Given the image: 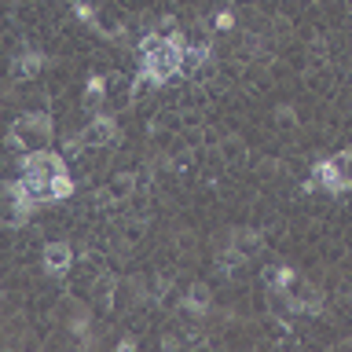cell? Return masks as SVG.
Listing matches in <instances>:
<instances>
[{"label": "cell", "mask_w": 352, "mask_h": 352, "mask_svg": "<svg viewBox=\"0 0 352 352\" xmlns=\"http://www.w3.org/2000/svg\"><path fill=\"white\" fill-rule=\"evenodd\" d=\"M70 158L67 154H59V151H48V147H34V151H26V154H19V173H26V176H59V173H70L67 169Z\"/></svg>", "instance_id": "obj_1"}, {"label": "cell", "mask_w": 352, "mask_h": 352, "mask_svg": "<svg viewBox=\"0 0 352 352\" xmlns=\"http://www.w3.org/2000/svg\"><path fill=\"white\" fill-rule=\"evenodd\" d=\"M12 129L23 132V140L30 147H48L51 136H56V121H51L48 110H26L12 121Z\"/></svg>", "instance_id": "obj_2"}, {"label": "cell", "mask_w": 352, "mask_h": 352, "mask_svg": "<svg viewBox=\"0 0 352 352\" xmlns=\"http://www.w3.org/2000/svg\"><path fill=\"white\" fill-rule=\"evenodd\" d=\"M312 180L334 198L352 191V176H345V169L338 165V158H316L312 162Z\"/></svg>", "instance_id": "obj_3"}, {"label": "cell", "mask_w": 352, "mask_h": 352, "mask_svg": "<svg viewBox=\"0 0 352 352\" xmlns=\"http://www.w3.org/2000/svg\"><path fill=\"white\" fill-rule=\"evenodd\" d=\"M40 264H45V275H51V279H67L73 272V264H78V257H73L70 242H45Z\"/></svg>", "instance_id": "obj_4"}, {"label": "cell", "mask_w": 352, "mask_h": 352, "mask_svg": "<svg viewBox=\"0 0 352 352\" xmlns=\"http://www.w3.org/2000/svg\"><path fill=\"white\" fill-rule=\"evenodd\" d=\"M81 136H84V143H89V151H92V147H110L114 140H121L114 114H95L92 121L81 129Z\"/></svg>", "instance_id": "obj_5"}, {"label": "cell", "mask_w": 352, "mask_h": 352, "mask_svg": "<svg viewBox=\"0 0 352 352\" xmlns=\"http://www.w3.org/2000/svg\"><path fill=\"white\" fill-rule=\"evenodd\" d=\"M117 275L114 272H103L99 279H95L89 286V297H92V305L99 308V312H114V305H117Z\"/></svg>", "instance_id": "obj_6"}, {"label": "cell", "mask_w": 352, "mask_h": 352, "mask_svg": "<svg viewBox=\"0 0 352 352\" xmlns=\"http://www.w3.org/2000/svg\"><path fill=\"white\" fill-rule=\"evenodd\" d=\"M40 70H45V51L37 48H23L12 59V81H34Z\"/></svg>", "instance_id": "obj_7"}, {"label": "cell", "mask_w": 352, "mask_h": 352, "mask_svg": "<svg viewBox=\"0 0 352 352\" xmlns=\"http://www.w3.org/2000/svg\"><path fill=\"white\" fill-rule=\"evenodd\" d=\"M209 305H213V290H209L206 283H191L187 294L180 297V312H187V316H195V319L206 316Z\"/></svg>", "instance_id": "obj_8"}, {"label": "cell", "mask_w": 352, "mask_h": 352, "mask_svg": "<svg viewBox=\"0 0 352 352\" xmlns=\"http://www.w3.org/2000/svg\"><path fill=\"white\" fill-rule=\"evenodd\" d=\"M217 154H220V162L228 165V169H239V165H246V158H250V151H246V140L242 136H220V143H217Z\"/></svg>", "instance_id": "obj_9"}, {"label": "cell", "mask_w": 352, "mask_h": 352, "mask_svg": "<svg viewBox=\"0 0 352 352\" xmlns=\"http://www.w3.org/2000/svg\"><path fill=\"white\" fill-rule=\"evenodd\" d=\"M228 235H231L228 246H235L239 253H246V257H253V253L264 250V231H257V228H235Z\"/></svg>", "instance_id": "obj_10"}, {"label": "cell", "mask_w": 352, "mask_h": 352, "mask_svg": "<svg viewBox=\"0 0 352 352\" xmlns=\"http://www.w3.org/2000/svg\"><path fill=\"white\" fill-rule=\"evenodd\" d=\"M106 84H110V81L99 78V73H92V78L84 81V92H81V106H84V110H99L103 99H106V92H110Z\"/></svg>", "instance_id": "obj_11"}, {"label": "cell", "mask_w": 352, "mask_h": 352, "mask_svg": "<svg viewBox=\"0 0 352 352\" xmlns=\"http://www.w3.org/2000/svg\"><path fill=\"white\" fill-rule=\"evenodd\" d=\"M110 195H114V202L121 206V202H129L132 195H136V187H140V173H114L110 176Z\"/></svg>", "instance_id": "obj_12"}, {"label": "cell", "mask_w": 352, "mask_h": 352, "mask_svg": "<svg viewBox=\"0 0 352 352\" xmlns=\"http://www.w3.org/2000/svg\"><path fill=\"white\" fill-rule=\"evenodd\" d=\"M78 264H81V272H84V279H89V286L106 272V257H103L99 250H84L81 257H78Z\"/></svg>", "instance_id": "obj_13"}, {"label": "cell", "mask_w": 352, "mask_h": 352, "mask_svg": "<svg viewBox=\"0 0 352 352\" xmlns=\"http://www.w3.org/2000/svg\"><path fill=\"white\" fill-rule=\"evenodd\" d=\"M297 286V272L290 268V264H279L272 275H268V290L272 294H286V290H294Z\"/></svg>", "instance_id": "obj_14"}, {"label": "cell", "mask_w": 352, "mask_h": 352, "mask_svg": "<svg viewBox=\"0 0 352 352\" xmlns=\"http://www.w3.org/2000/svg\"><path fill=\"white\" fill-rule=\"evenodd\" d=\"M246 261H250L246 253H239L235 246H228V250H224L220 257H217V268H220V275H228V279H231V275L242 272V264H246Z\"/></svg>", "instance_id": "obj_15"}, {"label": "cell", "mask_w": 352, "mask_h": 352, "mask_svg": "<svg viewBox=\"0 0 352 352\" xmlns=\"http://www.w3.org/2000/svg\"><path fill=\"white\" fill-rule=\"evenodd\" d=\"M73 191H78L73 176H70V173H59V176H51V184H48V198H51V202H67Z\"/></svg>", "instance_id": "obj_16"}, {"label": "cell", "mask_w": 352, "mask_h": 352, "mask_svg": "<svg viewBox=\"0 0 352 352\" xmlns=\"http://www.w3.org/2000/svg\"><path fill=\"white\" fill-rule=\"evenodd\" d=\"M92 30H95L103 40H121V37H125V23H121V19H103V15H99Z\"/></svg>", "instance_id": "obj_17"}, {"label": "cell", "mask_w": 352, "mask_h": 352, "mask_svg": "<svg viewBox=\"0 0 352 352\" xmlns=\"http://www.w3.org/2000/svg\"><path fill=\"white\" fill-rule=\"evenodd\" d=\"M327 59H330L327 40L323 37H312V40H308V62H312V67H327Z\"/></svg>", "instance_id": "obj_18"}, {"label": "cell", "mask_w": 352, "mask_h": 352, "mask_svg": "<svg viewBox=\"0 0 352 352\" xmlns=\"http://www.w3.org/2000/svg\"><path fill=\"white\" fill-rule=\"evenodd\" d=\"M275 125H279V129H297V110H294L290 103L275 106Z\"/></svg>", "instance_id": "obj_19"}, {"label": "cell", "mask_w": 352, "mask_h": 352, "mask_svg": "<svg viewBox=\"0 0 352 352\" xmlns=\"http://www.w3.org/2000/svg\"><path fill=\"white\" fill-rule=\"evenodd\" d=\"M213 26H217L220 34H231V30L239 26V15H235L231 8H224V12H217V15H213Z\"/></svg>", "instance_id": "obj_20"}, {"label": "cell", "mask_w": 352, "mask_h": 352, "mask_svg": "<svg viewBox=\"0 0 352 352\" xmlns=\"http://www.w3.org/2000/svg\"><path fill=\"white\" fill-rule=\"evenodd\" d=\"M4 147H8L12 154H26V151H30V143L23 140V132H19V129H8V136H4Z\"/></svg>", "instance_id": "obj_21"}, {"label": "cell", "mask_w": 352, "mask_h": 352, "mask_svg": "<svg viewBox=\"0 0 352 352\" xmlns=\"http://www.w3.org/2000/svg\"><path fill=\"white\" fill-rule=\"evenodd\" d=\"M84 147H89V143H84V136L78 132V136H70V140L62 143V154H67V158H81V154H84Z\"/></svg>", "instance_id": "obj_22"}, {"label": "cell", "mask_w": 352, "mask_h": 352, "mask_svg": "<svg viewBox=\"0 0 352 352\" xmlns=\"http://www.w3.org/2000/svg\"><path fill=\"white\" fill-rule=\"evenodd\" d=\"M92 202H95V209H114V206H117L114 195H110V187H99V191L92 195Z\"/></svg>", "instance_id": "obj_23"}, {"label": "cell", "mask_w": 352, "mask_h": 352, "mask_svg": "<svg viewBox=\"0 0 352 352\" xmlns=\"http://www.w3.org/2000/svg\"><path fill=\"white\" fill-rule=\"evenodd\" d=\"M154 30H158L162 37H169V34H176V30H180V23H176V15H162V19L154 23Z\"/></svg>", "instance_id": "obj_24"}, {"label": "cell", "mask_w": 352, "mask_h": 352, "mask_svg": "<svg viewBox=\"0 0 352 352\" xmlns=\"http://www.w3.org/2000/svg\"><path fill=\"white\" fill-rule=\"evenodd\" d=\"M334 158H338V165H341V169H349V165H352V147H345V151L334 154Z\"/></svg>", "instance_id": "obj_25"}, {"label": "cell", "mask_w": 352, "mask_h": 352, "mask_svg": "<svg viewBox=\"0 0 352 352\" xmlns=\"http://www.w3.org/2000/svg\"><path fill=\"white\" fill-rule=\"evenodd\" d=\"M136 345H140L136 338H121V341H117V352H132Z\"/></svg>", "instance_id": "obj_26"}, {"label": "cell", "mask_w": 352, "mask_h": 352, "mask_svg": "<svg viewBox=\"0 0 352 352\" xmlns=\"http://www.w3.org/2000/svg\"><path fill=\"white\" fill-rule=\"evenodd\" d=\"M180 345H184V341H180L176 334H165L162 338V349H180Z\"/></svg>", "instance_id": "obj_27"}]
</instances>
